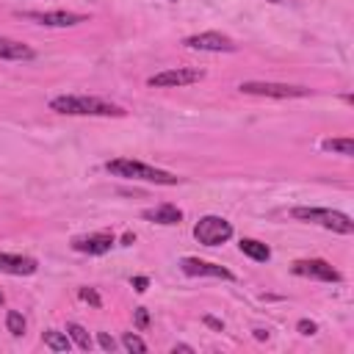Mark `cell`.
<instances>
[{
  "label": "cell",
  "instance_id": "24",
  "mask_svg": "<svg viewBox=\"0 0 354 354\" xmlns=\"http://www.w3.org/2000/svg\"><path fill=\"white\" fill-rule=\"evenodd\" d=\"M299 332H301V335H315V332H318V326H315L313 321L301 318V321H299Z\"/></svg>",
  "mask_w": 354,
  "mask_h": 354
},
{
  "label": "cell",
  "instance_id": "8",
  "mask_svg": "<svg viewBox=\"0 0 354 354\" xmlns=\"http://www.w3.org/2000/svg\"><path fill=\"white\" fill-rule=\"evenodd\" d=\"M19 17L33 19L39 25H50V28H69V25L86 22V17L75 11H19Z\"/></svg>",
  "mask_w": 354,
  "mask_h": 354
},
{
  "label": "cell",
  "instance_id": "18",
  "mask_svg": "<svg viewBox=\"0 0 354 354\" xmlns=\"http://www.w3.org/2000/svg\"><path fill=\"white\" fill-rule=\"evenodd\" d=\"M6 329H8L14 337H22V335H25V318H22V313L8 310V313H6Z\"/></svg>",
  "mask_w": 354,
  "mask_h": 354
},
{
  "label": "cell",
  "instance_id": "19",
  "mask_svg": "<svg viewBox=\"0 0 354 354\" xmlns=\"http://www.w3.org/2000/svg\"><path fill=\"white\" fill-rule=\"evenodd\" d=\"M66 335L83 348V351H88L91 348V337H88V332L80 326V324H66Z\"/></svg>",
  "mask_w": 354,
  "mask_h": 354
},
{
  "label": "cell",
  "instance_id": "13",
  "mask_svg": "<svg viewBox=\"0 0 354 354\" xmlns=\"http://www.w3.org/2000/svg\"><path fill=\"white\" fill-rule=\"evenodd\" d=\"M0 58H6V61H30V58H36V53L28 44L17 41V39L0 36Z\"/></svg>",
  "mask_w": 354,
  "mask_h": 354
},
{
  "label": "cell",
  "instance_id": "20",
  "mask_svg": "<svg viewBox=\"0 0 354 354\" xmlns=\"http://www.w3.org/2000/svg\"><path fill=\"white\" fill-rule=\"evenodd\" d=\"M122 346H124L127 351H136V354H144V351H147V343H144V340H141L136 332H124Z\"/></svg>",
  "mask_w": 354,
  "mask_h": 354
},
{
  "label": "cell",
  "instance_id": "5",
  "mask_svg": "<svg viewBox=\"0 0 354 354\" xmlns=\"http://www.w3.org/2000/svg\"><path fill=\"white\" fill-rule=\"evenodd\" d=\"M194 238L205 246H218V243L232 238V224L221 216H202L194 224Z\"/></svg>",
  "mask_w": 354,
  "mask_h": 354
},
{
  "label": "cell",
  "instance_id": "26",
  "mask_svg": "<svg viewBox=\"0 0 354 354\" xmlns=\"http://www.w3.org/2000/svg\"><path fill=\"white\" fill-rule=\"evenodd\" d=\"M205 324H207V326H213V329H218V332L224 329V324H221V321H216V318H210V315H205Z\"/></svg>",
  "mask_w": 354,
  "mask_h": 354
},
{
  "label": "cell",
  "instance_id": "21",
  "mask_svg": "<svg viewBox=\"0 0 354 354\" xmlns=\"http://www.w3.org/2000/svg\"><path fill=\"white\" fill-rule=\"evenodd\" d=\"M80 299H83V301H88V304H94V307H100V304H102L100 293H97V290H91V288H80Z\"/></svg>",
  "mask_w": 354,
  "mask_h": 354
},
{
  "label": "cell",
  "instance_id": "27",
  "mask_svg": "<svg viewBox=\"0 0 354 354\" xmlns=\"http://www.w3.org/2000/svg\"><path fill=\"white\" fill-rule=\"evenodd\" d=\"M171 351H174V354H177V351H188V354H191V351H194V348H191V346H188V343H177V346H174V348H171Z\"/></svg>",
  "mask_w": 354,
  "mask_h": 354
},
{
  "label": "cell",
  "instance_id": "32",
  "mask_svg": "<svg viewBox=\"0 0 354 354\" xmlns=\"http://www.w3.org/2000/svg\"><path fill=\"white\" fill-rule=\"evenodd\" d=\"M174 3H177V0H174Z\"/></svg>",
  "mask_w": 354,
  "mask_h": 354
},
{
  "label": "cell",
  "instance_id": "9",
  "mask_svg": "<svg viewBox=\"0 0 354 354\" xmlns=\"http://www.w3.org/2000/svg\"><path fill=\"white\" fill-rule=\"evenodd\" d=\"M293 274L299 277H310V279H324V282H340V274L326 263V260H296L293 263Z\"/></svg>",
  "mask_w": 354,
  "mask_h": 354
},
{
  "label": "cell",
  "instance_id": "14",
  "mask_svg": "<svg viewBox=\"0 0 354 354\" xmlns=\"http://www.w3.org/2000/svg\"><path fill=\"white\" fill-rule=\"evenodd\" d=\"M147 221H155V224H180L183 221V210L174 207V205H158V207H147L141 213Z\"/></svg>",
  "mask_w": 354,
  "mask_h": 354
},
{
  "label": "cell",
  "instance_id": "22",
  "mask_svg": "<svg viewBox=\"0 0 354 354\" xmlns=\"http://www.w3.org/2000/svg\"><path fill=\"white\" fill-rule=\"evenodd\" d=\"M97 340H100V346H102L105 351H116V340H113L108 332H100V335H97Z\"/></svg>",
  "mask_w": 354,
  "mask_h": 354
},
{
  "label": "cell",
  "instance_id": "25",
  "mask_svg": "<svg viewBox=\"0 0 354 354\" xmlns=\"http://www.w3.org/2000/svg\"><path fill=\"white\" fill-rule=\"evenodd\" d=\"M147 285H149V279H147V277H133V288H136L138 293H144V290H147Z\"/></svg>",
  "mask_w": 354,
  "mask_h": 354
},
{
  "label": "cell",
  "instance_id": "10",
  "mask_svg": "<svg viewBox=\"0 0 354 354\" xmlns=\"http://www.w3.org/2000/svg\"><path fill=\"white\" fill-rule=\"evenodd\" d=\"M180 268H183L188 277H218V279H235L230 268L216 266V263H207V260H199V257H183V260H180Z\"/></svg>",
  "mask_w": 354,
  "mask_h": 354
},
{
  "label": "cell",
  "instance_id": "16",
  "mask_svg": "<svg viewBox=\"0 0 354 354\" xmlns=\"http://www.w3.org/2000/svg\"><path fill=\"white\" fill-rule=\"evenodd\" d=\"M41 340H44V346L53 348V351H69V348H72V337H69L66 332H58V329H47V332L41 335Z\"/></svg>",
  "mask_w": 354,
  "mask_h": 354
},
{
  "label": "cell",
  "instance_id": "28",
  "mask_svg": "<svg viewBox=\"0 0 354 354\" xmlns=\"http://www.w3.org/2000/svg\"><path fill=\"white\" fill-rule=\"evenodd\" d=\"M254 337H257V340H266V337H268V332H263V329H254Z\"/></svg>",
  "mask_w": 354,
  "mask_h": 354
},
{
  "label": "cell",
  "instance_id": "11",
  "mask_svg": "<svg viewBox=\"0 0 354 354\" xmlns=\"http://www.w3.org/2000/svg\"><path fill=\"white\" fill-rule=\"evenodd\" d=\"M111 246H113L111 232H91V235H80L72 241V249L83 252V254H105Z\"/></svg>",
  "mask_w": 354,
  "mask_h": 354
},
{
  "label": "cell",
  "instance_id": "2",
  "mask_svg": "<svg viewBox=\"0 0 354 354\" xmlns=\"http://www.w3.org/2000/svg\"><path fill=\"white\" fill-rule=\"evenodd\" d=\"M105 169L116 177H127V180H141V183H155V185H177L180 177L171 174V171H163V169H155L149 163H141V160H133V158H116V160H108Z\"/></svg>",
  "mask_w": 354,
  "mask_h": 354
},
{
  "label": "cell",
  "instance_id": "29",
  "mask_svg": "<svg viewBox=\"0 0 354 354\" xmlns=\"http://www.w3.org/2000/svg\"><path fill=\"white\" fill-rule=\"evenodd\" d=\"M133 241H136V235H130V232L122 238V243H124V246H127V243H133Z\"/></svg>",
  "mask_w": 354,
  "mask_h": 354
},
{
  "label": "cell",
  "instance_id": "30",
  "mask_svg": "<svg viewBox=\"0 0 354 354\" xmlns=\"http://www.w3.org/2000/svg\"><path fill=\"white\" fill-rule=\"evenodd\" d=\"M0 304H3V290H0Z\"/></svg>",
  "mask_w": 354,
  "mask_h": 354
},
{
  "label": "cell",
  "instance_id": "3",
  "mask_svg": "<svg viewBox=\"0 0 354 354\" xmlns=\"http://www.w3.org/2000/svg\"><path fill=\"white\" fill-rule=\"evenodd\" d=\"M293 218L299 221H310V224H321L332 232H340V235H351L354 232V221L340 213V210H329V207H293L290 210Z\"/></svg>",
  "mask_w": 354,
  "mask_h": 354
},
{
  "label": "cell",
  "instance_id": "12",
  "mask_svg": "<svg viewBox=\"0 0 354 354\" xmlns=\"http://www.w3.org/2000/svg\"><path fill=\"white\" fill-rule=\"evenodd\" d=\"M0 271L3 274H14V277H28L36 271V260L25 257V254H6L0 252Z\"/></svg>",
  "mask_w": 354,
  "mask_h": 354
},
{
  "label": "cell",
  "instance_id": "31",
  "mask_svg": "<svg viewBox=\"0 0 354 354\" xmlns=\"http://www.w3.org/2000/svg\"><path fill=\"white\" fill-rule=\"evenodd\" d=\"M268 3H279V0H268Z\"/></svg>",
  "mask_w": 354,
  "mask_h": 354
},
{
  "label": "cell",
  "instance_id": "15",
  "mask_svg": "<svg viewBox=\"0 0 354 354\" xmlns=\"http://www.w3.org/2000/svg\"><path fill=\"white\" fill-rule=\"evenodd\" d=\"M241 252H243L246 257L257 260V263H266V260L271 257V249H268L266 243L254 241V238H243V241H241Z\"/></svg>",
  "mask_w": 354,
  "mask_h": 354
},
{
  "label": "cell",
  "instance_id": "1",
  "mask_svg": "<svg viewBox=\"0 0 354 354\" xmlns=\"http://www.w3.org/2000/svg\"><path fill=\"white\" fill-rule=\"evenodd\" d=\"M50 111L69 113V116H124L122 105H113L100 97H83V94H61L50 100Z\"/></svg>",
  "mask_w": 354,
  "mask_h": 354
},
{
  "label": "cell",
  "instance_id": "23",
  "mask_svg": "<svg viewBox=\"0 0 354 354\" xmlns=\"http://www.w3.org/2000/svg\"><path fill=\"white\" fill-rule=\"evenodd\" d=\"M136 326H138V329H147V326H149V313H147L144 307L136 310Z\"/></svg>",
  "mask_w": 354,
  "mask_h": 354
},
{
  "label": "cell",
  "instance_id": "17",
  "mask_svg": "<svg viewBox=\"0 0 354 354\" xmlns=\"http://www.w3.org/2000/svg\"><path fill=\"white\" fill-rule=\"evenodd\" d=\"M321 149H324V152H337V155L351 158V155H354V141H351V138H324V141H321Z\"/></svg>",
  "mask_w": 354,
  "mask_h": 354
},
{
  "label": "cell",
  "instance_id": "7",
  "mask_svg": "<svg viewBox=\"0 0 354 354\" xmlns=\"http://www.w3.org/2000/svg\"><path fill=\"white\" fill-rule=\"evenodd\" d=\"M185 47L191 50H205V53H232L235 50V41L218 30H205V33H194L183 41Z\"/></svg>",
  "mask_w": 354,
  "mask_h": 354
},
{
  "label": "cell",
  "instance_id": "4",
  "mask_svg": "<svg viewBox=\"0 0 354 354\" xmlns=\"http://www.w3.org/2000/svg\"><path fill=\"white\" fill-rule=\"evenodd\" d=\"M241 94L254 97H274V100H293V97H310L307 86H288V83H263V80H246L238 86Z\"/></svg>",
  "mask_w": 354,
  "mask_h": 354
},
{
  "label": "cell",
  "instance_id": "6",
  "mask_svg": "<svg viewBox=\"0 0 354 354\" xmlns=\"http://www.w3.org/2000/svg\"><path fill=\"white\" fill-rule=\"evenodd\" d=\"M205 77L202 69H188V66H177V69H166V72H158L152 75L147 83L152 88H174V86H191V83H199Z\"/></svg>",
  "mask_w": 354,
  "mask_h": 354
}]
</instances>
